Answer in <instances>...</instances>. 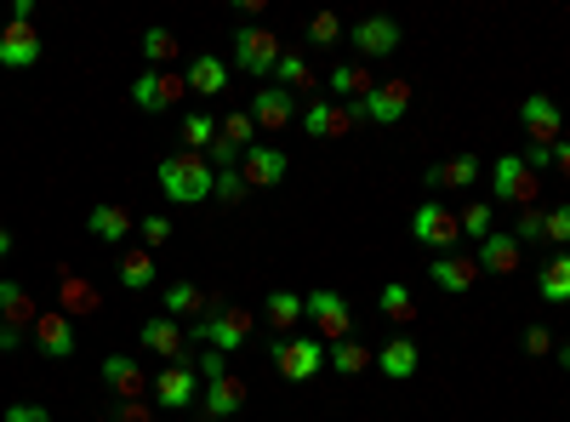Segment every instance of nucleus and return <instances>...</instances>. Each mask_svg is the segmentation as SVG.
Listing matches in <instances>:
<instances>
[{
  "mask_svg": "<svg viewBox=\"0 0 570 422\" xmlns=\"http://www.w3.org/2000/svg\"><path fill=\"white\" fill-rule=\"evenodd\" d=\"M154 183H160V194H165L172 206H200V201H212L217 172H212V160H206V154L178 149V154H165L160 166H154Z\"/></svg>",
  "mask_w": 570,
  "mask_h": 422,
  "instance_id": "obj_1",
  "label": "nucleus"
},
{
  "mask_svg": "<svg viewBox=\"0 0 570 422\" xmlns=\"http://www.w3.org/2000/svg\"><path fill=\"white\" fill-rule=\"evenodd\" d=\"M536 194H542V172H530L525 154H496L491 160V206H536Z\"/></svg>",
  "mask_w": 570,
  "mask_h": 422,
  "instance_id": "obj_2",
  "label": "nucleus"
},
{
  "mask_svg": "<svg viewBox=\"0 0 570 422\" xmlns=\"http://www.w3.org/2000/svg\"><path fill=\"white\" fill-rule=\"evenodd\" d=\"M251 326H257V314H246V309H228V303H206V320H194V343H206V348H217V354H240L246 348V337H251Z\"/></svg>",
  "mask_w": 570,
  "mask_h": 422,
  "instance_id": "obj_3",
  "label": "nucleus"
},
{
  "mask_svg": "<svg viewBox=\"0 0 570 422\" xmlns=\"http://www.w3.org/2000/svg\"><path fill=\"white\" fill-rule=\"evenodd\" d=\"M286 57L280 35L275 29H262V23H240L234 29V69L251 75V80H275V63Z\"/></svg>",
  "mask_w": 570,
  "mask_h": 422,
  "instance_id": "obj_4",
  "label": "nucleus"
},
{
  "mask_svg": "<svg viewBox=\"0 0 570 422\" xmlns=\"http://www.w3.org/2000/svg\"><path fill=\"white\" fill-rule=\"evenodd\" d=\"M268 366L286 382H314L325 371V343L320 337H275L268 343Z\"/></svg>",
  "mask_w": 570,
  "mask_h": 422,
  "instance_id": "obj_5",
  "label": "nucleus"
},
{
  "mask_svg": "<svg viewBox=\"0 0 570 422\" xmlns=\"http://www.w3.org/2000/svg\"><path fill=\"white\" fill-rule=\"evenodd\" d=\"M303 309H309V320H314V337L331 348V343H348V332H354V309H348V297L343 291H331V285H320V291H303Z\"/></svg>",
  "mask_w": 570,
  "mask_h": 422,
  "instance_id": "obj_6",
  "label": "nucleus"
},
{
  "mask_svg": "<svg viewBox=\"0 0 570 422\" xmlns=\"http://www.w3.org/2000/svg\"><path fill=\"white\" fill-rule=\"evenodd\" d=\"M411 240H417L422 251H433V257L456 251V240H462V229H456V212H451L445 201H422V206L411 212Z\"/></svg>",
  "mask_w": 570,
  "mask_h": 422,
  "instance_id": "obj_7",
  "label": "nucleus"
},
{
  "mask_svg": "<svg viewBox=\"0 0 570 422\" xmlns=\"http://www.w3.org/2000/svg\"><path fill=\"white\" fill-rule=\"evenodd\" d=\"M183 97H189L183 69H143L138 80H131V109L138 115H165L172 104H183Z\"/></svg>",
  "mask_w": 570,
  "mask_h": 422,
  "instance_id": "obj_8",
  "label": "nucleus"
},
{
  "mask_svg": "<svg viewBox=\"0 0 570 422\" xmlns=\"http://www.w3.org/2000/svg\"><path fill=\"white\" fill-rule=\"evenodd\" d=\"M354 109H359V120H372V126H399L411 115V80H377Z\"/></svg>",
  "mask_w": 570,
  "mask_h": 422,
  "instance_id": "obj_9",
  "label": "nucleus"
},
{
  "mask_svg": "<svg viewBox=\"0 0 570 422\" xmlns=\"http://www.w3.org/2000/svg\"><path fill=\"white\" fill-rule=\"evenodd\" d=\"M519 126H525V138L536 149H553L564 138V115H559V104H553L548 91H530L525 97V104H519Z\"/></svg>",
  "mask_w": 570,
  "mask_h": 422,
  "instance_id": "obj_10",
  "label": "nucleus"
},
{
  "mask_svg": "<svg viewBox=\"0 0 570 422\" xmlns=\"http://www.w3.org/2000/svg\"><path fill=\"white\" fill-rule=\"evenodd\" d=\"M359 126V109L354 104H337V97H314L303 109V132L309 138H348Z\"/></svg>",
  "mask_w": 570,
  "mask_h": 422,
  "instance_id": "obj_11",
  "label": "nucleus"
},
{
  "mask_svg": "<svg viewBox=\"0 0 570 422\" xmlns=\"http://www.w3.org/2000/svg\"><path fill=\"white\" fill-rule=\"evenodd\" d=\"M41 29L35 23H7L0 29V69H12V75H23V69H35L41 63Z\"/></svg>",
  "mask_w": 570,
  "mask_h": 422,
  "instance_id": "obj_12",
  "label": "nucleus"
},
{
  "mask_svg": "<svg viewBox=\"0 0 570 422\" xmlns=\"http://www.w3.org/2000/svg\"><path fill=\"white\" fill-rule=\"evenodd\" d=\"M286 172H291V160H286V149H275V143H251L246 154H240V177L251 183V188H280L286 183Z\"/></svg>",
  "mask_w": 570,
  "mask_h": 422,
  "instance_id": "obj_13",
  "label": "nucleus"
},
{
  "mask_svg": "<svg viewBox=\"0 0 570 422\" xmlns=\"http://www.w3.org/2000/svg\"><path fill=\"white\" fill-rule=\"evenodd\" d=\"M348 46L359 52V63L394 57V52H399V23H394V18H359V23L348 29Z\"/></svg>",
  "mask_w": 570,
  "mask_h": 422,
  "instance_id": "obj_14",
  "label": "nucleus"
},
{
  "mask_svg": "<svg viewBox=\"0 0 570 422\" xmlns=\"http://www.w3.org/2000/svg\"><path fill=\"white\" fill-rule=\"evenodd\" d=\"M194 348L183 354V360H172V366H165L160 377H154V400L165 405V411H189L194 405Z\"/></svg>",
  "mask_w": 570,
  "mask_h": 422,
  "instance_id": "obj_15",
  "label": "nucleus"
},
{
  "mask_svg": "<svg viewBox=\"0 0 570 422\" xmlns=\"http://www.w3.org/2000/svg\"><path fill=\"white\" fill-rule=\"evenodd\" d=\"M422 183H428V201H440V194H451V188H474L480 183V154L462 149V154L440 160V166H428Z\"/></svg>",
  "mask_w": 570,
  "mask_h": 422,
  "instance_id": "obj_16",
  "label": "nucleus"
},
{
  "mask_svg": "<svg viewBox=\"0 0 570 422\" xmlns=\"http://www.w3.org/2000/svg\"><path fill=\"white\" fill-rule=\"evenodd\" d=\"M29 337H35V354H41V360H69V354L80 348L75 320H69V314H57V309H52V314H41Z\"/></svg>",
  "mask_w": 570,
  "mask_h": 422,
  "instance_id": "obj_17",
  "label": "nucleus"
},
{
  "mask_svg": "<svg viewBox=\"0 0 570 422\" xmlns=\"http://www.w3.org/2000/svg\"><path fill=\"white\" fill-rule=\"evenodd\" d=\"M86 235H92L97 246H126V235H138V223H131V212H126L120 201H97V206L86 212Z\"/></svg>",
  "mask_w": 570,
  "mask_h": 422,
  "instance_id": "obj_18",
  "label": "nucleus"
},
{
  "mask_svg": "<svg viewBox=\"0 0 570 422\" xmlns=\"http://www.w3.org/2000/svg\"><path fill=\"white\" fill-rule=\"evenodd\" d=\"M138 343H143V354H154V360H183V354H189L183 320H172V314H160V320H143Z\"/></svg>",
  "mask_w": 570,
  "mask_h": 422,
  "instance_id": "obj_19",
  "label": "nucleus"
},
{
  "mask_svg": "<svg viewBox=\"0 0 570 422\" xmlns=\"http://www.w3.org/2000/svg\"><path fill=\"white\" fill-rule=\"evenodd\" d=\"M104 309V297H97V285L75 269H57V314H69V320H86Z\"/></svg>",
  "mask_w": 570,
  "mask_h": 422,
  "instance_id": "obj_20",
  "label": "nucleus"
},
{
  "mask_svg": "<svg viewBox=\"0 0 570 422\" xmlns=\"http://www.w3.org/2000/svg\"><path fill=\"white\" fill-rule=\"evenodd\" d=\"M377 371H383L388 382H411V377L422 371V343L399 332L394 343H383V348H377Z\"/></svg>",
  "mask_w": 570,
  "mask_h": 422,
  "instance_id": "obj_21",
  "label": "nucleus"
},
{
  "mask_svg": "<svg viewBox=\"0 0 570 422\" xmlns=\"http://www.w3.org/2000/svg\"><path fill=\"white\" fill-rule=\"evenodd\" d=\"M251 120H257V132H286V126L297 120V97L280 91V86L251 91Z\"/></svg>",
  "mask_w": 570,
  "mask_h": 422,
  "instance_id": "obj_22",
  "label": "nucleus"
},
{
  "mask_svg": "<svg viewBox=\"0 0 570 422\" xmlns=\"http://www.w3.org/2000/svg\"><path fill=\"white\" fill-rule=\"evenodd\" d=\"M104 388L115 400H143L149 394V371L131 360V354H109L104 360Z\"/></svg>",
  "mask_w": 570,
  "mask_h": 422,
  "instance_id": "obj_23",
  "label": "nucleus"
},
{
  "mask_svg": "<svg viewBox=\"0 0 570 422\" xmlns=\"http://www.w3.org/2000/svg\"><path fill=\"white\" fill-rule=\"evenodd\" d=\"M183 80H189V91H194V97H223L234 75H228V63H223L217 52H200V57H189V63H183Z\"/></svg>",
  "mask_w": 570,
  "mask_h": 422,
  "instance_id": "obj_24",
  "label": "nucleus"
},
{
  "mask_svg": "<svg viewBox=\"0 0 570 422\" xmlns=\"http://www.w3.org/2000/svg\"><path fill=\"white\" fill-rule=\"evenodd\" d=\"M309 320V309H303V291H268V303H262V326H275L280 337H297V326Z\"/></svg>",
  "mask_w": 570,
  "mask_h": 422,
  "instance_id": "obj_25",
  "label": "nucleus"
},
{
  "mask_svg": "<svg viewBox=\"0 0 570 422\" xmlns=\"http://www.w3.org/2000/svg\"><path fill=\"white\" fill-rule=\"evenodd\" d=\"M428 280L445 291V297H462L467 285L480 280V263L474 257H462V251H445V257H433V269H428Z\"/></svg>",
  "mask_w": 570,
  "mask_h": 422,
  "instance_id": "obj_26",
  "label": "nucleus"
},
{
  "mask_svg": "<svg viewBox=\"0 0 570 422\" xmlns=\"http://www.w3.org/2000/svg\"><path fill=\"white\" fill-rule=\"evenodd\" d=\"M519 257H525V246H519L508 229H496V235L480 240V257H474V263H480V274H514Z\"/></svg>",
  "mask_w": 570,
  "mask_h": 422,
  "instance_id": "obj_27",
  "label": "nucleus"
},
{
  "mask_svg": "<svg viewBox=\"0 0 570 422\" xmlns=\"http://www.w3.org/2000/svg\"><path fill=\"white\" fill-rule=\"evenodd\" d=\"M377 314L388 320L394 332H411L417 320H422V314H417V297H411V285H406V280H388V285L377 291Z\"/></svg>",
  "mask_w": 570,
  "mask_h": 422,
  "instance_id": "obj_28",
  "label": "nucleus"
},
{
  "mask_svg": "<svg viewBox=\"0 0 570 422\" xmlns=\"http://www.w3.org/2000/svg\"><path fill=\"white\" fill-rule=\"evenodd\" d=\"M240 405H246V382L234 377V371H228V377H217V382H206V394H200V411H206L212 422H228Z\"/></svg>",
  "mask_w": 570,
  "mask_h": 422,
  "instance_id": "obj_29",
  "label": "nucleus"
},
{
  "mask_svg": "<svg viewBox=\"0 0 570 422\" xmlns=\"http://www.w3.org/2000/svg\"><path fill=\"white\" fill-rule=\"evenodd\" d=\"M0 320H7V326H18V332H35L41 309H35V297H29V285L0 280Z\"/></svg>",
  "mask_w": 570,
  "mask_h": 422,
  "instance_id": "obj_30",
  "label": "nucleus"
},
{
  "mask_svg": "<svg viewBox=\"0 0 570 422\" xmlns=\"http://www.w3.org/2000/svg\"><path fill=\"white\" fill-rule=\"evenodd\" d=\"M325 86H331L337 104H359V97L377 86V75L365 69V63H331V80H325Z\"/></svg>",
  "mask_w": 570,
  "mask_h": 422,
  "instance_id": "obj_31",
  "label": "nucleus"
},
{
  "mask_svg": "<svg viewBox=\"0 0 570 422\" xmlns=\"http://www.w3.org/2000/svg\"><path fill=\"white\" fill-rule=\"evenodd\" d=\"M115 274H120V291H149V285L160 280V269H154V251H143V246H126V251H120V263H115Z\"/></svg>",
  "mask_w": 570,
  "mask_h": 422,
  "instance_id": "obj_32",
  "label": "nucleus"
},
{
  "mask_svg": "<svg viewBox=\"0 0 570 422\" xmlns=\"http://www.w3.org/2000/svg\"><path fill=\"white\" fill-rule=\"evenodd\" d=\"M160 303H165V314H172V320H206V291H200L194 280H172V285H165L160 291Z\"/></svg>",
  "mask_w": 570,
  "mask_h": 422,
  "instance_id": "obj_33",
  "label": "nucleus"
},
{
  "mask_svg": "<svg viewBox=\"0 0 570 422\" xmlns=\"http://www.w3.org/2000/svg\"><path fill=\"white\" fill-rule=\"evenodd\" d=\"M325 366L337 371V377H359V371L377 366V348H365V343H354V337H348V343H331V348H325Z\"/></svg>",
  "mask_w": 570,
  "mask_h": 422,
  "instance_id": "obj_34",
  "label": "nucleus"
},
{
  "mask_svg": "<svg viewBox=\"0 0 570 422\" xmlns=\"http://www.w3.org/2000/svg\"><path fill=\"white\" fill-rule=\"evenodd\" d=\"M536 297H542V303H559V309L570 303V251H559L553 263L536 274Z\"/></svg>",
  "mask_w": 570,
  "mask_h": 422,
  "instance_id": "obj_35",
  "label": "nucleus"
},
{
  "mask_svg": "<svg viewBox=\"0 0 570 422\" xmlns=\"http://www.w3.org/2000/svg\"><path fill=\"white\" fill-rule=\"evenodd\" d=\"M275 86L291 91V97H297V91H314V63H309L303 52H286V57L275 63Z\"/></svg>",
  "mask_w": 570,
  "mask_h": 422,
  "instance_id": "obj_36",
  "label": "nucleus"
},
{
  "mask_svg": "<svg viewBox=\"0 0 570 422\" xmlns=\"http://www.w3.org/2000/svg\"><path fill=\"white\" fill-rule=\"evenodd\" d=\"M138 52H143V63H149V69H165V63H178V35H172V29H143V41H138Z\"/></svg>",
  "mask_w": 570,
  "mask_h": 422,
  "instance_id": "obj_37",
  "label": "nucleus"
},
{
  "mask_svg": "<svg viewBox=\"0 0 570 422\" xmlns=\"http://www.w3.org/2000/svg\"><path fill=\"white\" fill-rule=\"evenodd\" d=\"M212 143H217V115L189 109V115H183V149H189V154H206Z\"/></svg>",
  "mask_w": 570,
  "mask_h": 422,
  "instance_id": "obj_38",
  "label": "nucleus"
},
{
  "mask_svg": "<svg viewBox=\"0 0 570 422\" xmlns=\"http://www.w3.org/2000/svg\"><path fill=\"white\" fill-rule=\"evenodd\" d=\"M456 229H462L467 240H485V235H496V206H491V201H467V206L456 212Z\"/></svg>",
  "mask_w": 570,
  "mask_h": 422,
  "instance_id": "obj_39",
  "label": "nucleus"
},
{
  "mask_svg": "<svg viewBox=\"0 0 570 422\" xmlns=\"http://www.w3.org/2000/svg\"><path fill=\"white\" fill-rule=\"evenodd\" d=\"M217 138H223V143H234V149H251V143H257V120H251V109L223 115V120H217Z\"/></svg>",
  "mask_w": 570,
  "mask_h": 422,
  "instance_id": "obj_40",
  "label": "nucleus"
},
{
  "mask_svg": "<svg viewBox=\"0 0 570 422\" xmlns=\"http://www.w3.org/2000/svg\"><path fill=\"white\" fill-rule=\"evenodd\" d=\"M303 35H309V46H337V41H348V23L337 12H314Z\"/></svg>",
  "mask_w": 570,
  "mask_h": 422,
  "instance_id": "obj_41",
  "label": "nucleus"
},
{
  "mask_svg": "<svg viewBox=\"0 0 570 422\" xmlns=\"http://www.w3.org/2000/svg\"><path fill=\"white\" fill-rule=\"evenodd\" d=\"M178 235V223L165 217V212H149V217H138V240H143V251H160L165 240Z\"/></svg>",
  "mask_w": 570,
  "mask_h": 422,
  "instance_id": "obj_42",
  "label": "nucleus"
},
{
  "mask_svg": "<svg viewBox=\"0 0 570 422\" xmlns=\"http://www.w3.org/2000/svg\"><path fill=\"white\" fill-rule=\"evenodd\" d=\"M246 194H251V183L240 177V166H234V172H217V188H212V201H223V206H240Z\"/></svg>",
  "mask_w": 570,
  "mask_h": 422,
  "instance_id": "obj_43",
  "label": "nucleus"
},
{
  "mask_svg": "<svg viewBox=\"0 0 570 422\" xmlns=\"http://www.w3.org/2000/svg\"><path fill=\"white\" fill-rule=\"evenodd\" d=\"M542 217H548L542 206H525V212H514V229H508V235H514L519 246H530V240H542Z\"/></svg>",
  "mask_w": 570,
  "mask_h": 422,
  "instance_id": "obj_44",
  "label": "nucleus"
},
{
  "mask_svg": "<svg viewBox=\"0 0 570 422\" xmlns=\"http://www.w3.org/2000/svg\"><path fill=\"white\" fill-rule=\"evenodd\" d=\"M542 240H553L559 251L570 246V206H553V212L542 217Z\"/></svg>",
  "mask_w": 570,
  "mask_h": 422,
  "instance_id": "obj_45",
  "label": "nucleus"
},
{
  "mask_svg": "<svg viewBox=\"0 0 570 422\" xmlns=\"http://www.w3.org/2000/svg\"><path fill=\"white\" fill-rule=\"evenodd\" d=\"M194 371H200V382H217V377H228V354H217V348L194 354Z\"/></svg>",
  "mask_w": 570,
  "mask_h": 422,
  "instance_id": "obj_46",
  "label": "nucleus"
},
{
  "mask_svg": "<svg viewBox=\"0 0 570 422\" xmlns=\"http://www.w3.org/2000/svg\"><path fill=\"white\" fill-rule=\"evenodd\" d=\"M0 422H52V411H46V405H35V400H18V405L0 411Z\"/></svg>",
  "mask_w": 570,
  "mask_h": 422,
  "instance_id": "obj_47",
  "label": "nucleus"
},
{
  "mask_svg": "<svg viewBox=\"0 0 570 422\" xmlns=\"http://www.w3.org/2000/svg\"><path fill=\"white\" fill-rule=\"evenodd\" d=\"M525 354H530V360L553 354V332H548V326H530V332H525Z\"/></svg>",
  "mask_w": 570,
  "mask_h": 422,
  "instance_id": "obj_48",
  "label": "nucleus"
},
{
  "mask_svg": "<svg viewBox=\"0 0 570 422\" xmlns=\"http://www.w3.org/2000/svg\"><path fill=\"white\" fill-rule=\"evenodd\" d=\"M115 422H154V411H149V400H120Z\"/></svg>",
  "mask_w": 570,
  "mask_h": 422,
  "instance_id": "obj_49",
  "label": "nucleus"
},
{
  "mask_svg": "<svg viewBox=\"0 0 570 422\" xmlns=\"http://www.w3.org/2000/svg\"><path fill=\"white\" fill-rule=\"evenodd\" d=\"M29 343V332H18V326H7V320H0V354H18Z\"/></svg>",
  "mask_w": 570,
  "mask_h": 422,
  "instance_id": "obj_50",
  "label": "nucleus"
},
{
  "mask_svg": "<svg viewBox=\"0 0 570 422\" xmlns=\"http://www.w3.org/2000/svg\"><path fill=\"white\" fill-rule=\"evenodd\" d=\"M12 23H35V0H12Z\"/></svg>",
  "mask_w": 570,
  "mask_h": 422,
  "instance_id": "obj_51",
  "label": "nucleus"
},
{
  "mask_svg": "<svg viewBox=\"0 0 570 422\" xmlns=\"http://www.w3.org/2000/svg\"><path fill=\"white\" fill-rule=\"evenodd\" d=\"M553 166L570 177V138H559V143H553Z\"/></svg>",
  "mask_w": 570,
  "mask_h": 422,
  "instance_id": "obj_52",
  "label": "nucleus"
},
{
  "mask_svg": "<svg viewBox=\"0 0 570 422\" xmlns=\"http://www.w3.org/2000/svg\"><path fill=\"white\" fill-rule=\"evenodd\" d=\"M12 257V229H0V263Z\"/></svg>",
  "mask_w": 570,
  "mask_h": 422,
  "instance_id": "obj_53",
  "label": "nucleus"
},
{
  "mask_svg": "<svg viewBox=\"0 0 570 422\" xmlns=\"http://www.w3.org/2000/svg\"><path fill=\"white\" fill-rule=\"evenodd\" d=\"M559 366L570 371V343H559Z\"/></svg>",
  "mask_w": 570,
  "mask_h": 422,
  "instance_id": "obj_54",
  "label": "nucleus"
},
{
  "mask_svg": "<svg viewBox=\"0 0 570 422\" xmlns=\"http://www.w3.org/2000/svg\"><path fill=\"white\" fill-rule=\"evenodd\" d=\"M200 422H212V416H200Z\"/></svg>",
  "mask_w": 570,
  "mask_h": 422,
  "instance_id": "obj_55",
  "label": "nucleus"
}]
</instances>
